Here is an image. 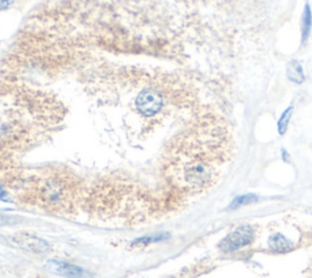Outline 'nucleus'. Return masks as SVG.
<instances>
[{
    "instance_id": "obj_13",
    "label": "nucleus",
    "mask_w": 312,
    "mask_h": 278,
    "mask_svg": "<svg viewBox=\"0 0 312 278\" xmlns=\"http://www.w3.org/2000/svg\"><path fill=\"white\" fill-rule=\"evenodd\" d=\"M0 200H1V202H9L6 198V193H5V190L2 189L1 185H0Z\"/></svg>"
},
{
    "instance_id": "obj_5",
    "label": "nucleus",
    "mask_w": 312,
    "mask_h": 278,
    "mask_svg": "<svg viewBox=\"0 0 312 278\" xmlns=\"http://www.w3.org/2000/svg\"><path fill=\"white\" fill-rule=\"evenodd\" d=\"M45 269L49 270L53 274L66 278H86L89 275L86 270L81 269V267L70 265L67 262L58 261V260H49L45 264Z\"/></svg>"
},
{
    "instance_id": "obj_1",
    "label": "nucleus",
    "mask_w": 312,
    "mask_h": 278,
    "mask_svg": "<svg viewBox=\"0 0 312 278\" xmlns=\"http://www.w3.org/2000/svg\"><path fill=\"white\" fill-rule=\"evenodd\" d=\"M232 144L223 121L214 116L198 120L178 138L171 151L168 174L172 182L191 194L208 190L231 160Z\"/></svg>"
},
{
    "instance_id": "obj_12",
    "label": "nucleus",
    "mask_w": 312,
    "mask_h": 278,
    "mask_svg": "<svg viewBox=\"0 0 312 278\" xmlns=\"http://www.w3.org/2000/svg\"><path fill=\"white\" fill-rule=\"evenodd\" d=\"M14 223H17V220L15 217H11V216L0 215V226L14 225Z\"/></svg>"
},
{
    "instance_id": "obj_6",
    "label": "nucleus",
    "mask_w": 312,
    "mask_h": 278,
    "mask_svg": "<svg viewBox=\"0 0 312 278\" xmlns=\"http://www.w3.org/2000/svg\"><path fill=\"white\" fill-rule=\"evenodd\" d=\"M286 76L290 79L291 82L296 84H301L305 79V76H304V70L301 64L299 61L293 60L288 64L286 66Z\"/></svg>"
},
{
    "instance_id": "obj_4",
    "label": "nucleus",
    "mask_w": 312,
    "mask_h": 278,
    "mask_svg": "<svg viewBox=\"0 0 312 278\" xmlns=\"http://www.w3.org/2000/svg\"><path fill=\"white\" fill-rule=\"evenodd\" d=\"M7 241L11 245L24 249V250L33 251V253H47L49 250V244L47 242L27 233L15 234V236L9 237Z\"/></svg>"
},
{
    "instance_id": "obj_11",
    "label": "nucleus",
    "mask_w": 312,
    "mask_h": 278,
    "mask_svg": "<svg viewBox=\"0 0 312 278\" xmlns=\"http://www.w3.org/2000/svg\"><path fill=\"white\" fill-rule=\"evenodd\" d=\"M168 234L162 233V234H156V236L152 237H144V238H139L132 244L133 246H140V245H145V244H150V243H155V242L162 241L163 238H167Z\"/></svg>"
},
{
    "instance_id": "obj_2",
    "label": "nucleus",
    "mask_w": 312,
    "mask_h": 278,
    "mask_svg": "<svg viewBox=\"0 0 312 278\" xmlns=\"http://www.w3.org/2000/svg\"><path fill=\"white\" fill-rule=\"evenodd\" d=\"M67 194V185L61 178L50 176L39 183V195L47 204L56 205L63 202Z\"/></svg>"
},
{
    "instance_id": "obj_9",
    "label": "nucleus",
    "mask_w": 312,
    "mask_h": 278,
    "mask_svg": "<svg viewBox=\"0 0 312 278\" xmlns=\"http://www.w3.org/2000/svg\"><path fill=\"white\" fill-rule=\"evenodd\" d=\"M291 115H293V106H289L288 109L283 112L282 116H281L280 121H278V132L280 135H284L286 128H288L289 121H290Z\"/></svg>"
},
{
    "instance_id": "obj_7",
    "label": "nucleus",
    "mask_w": 312,
    "mask_h": 278,
    "mask_svg": "<svg viewBox=\"0 0 312 278\" xmlns=\"http://www.w3.org/2000/svg\"><path fill=\"white\" fill-rule=\"evenodd\" d=\"M270 246L272 249L277 251H283V250H288L293 246V243L289 242L285 237H283L282 234H275L273 237H271L270 239Z\"/></svg>"
},
{
    "instance_id": "obj_8",
    "label": "nucleus",
    "mask_w": 312,
    "mask_h": 278,
    "mask_svg": "<svg viewBox=\"0 0 312 278\" xmlns=\"http://www.w3.org/2000/svg\"><path fill=\"white\" fill-rule=\"evenodd\" d=\"M312 27V14L309 5L305 6V11L303 14V28H301V35H303V42H305L308 39V37L310 35Z\"/></svg>"
},
{
    "instance_id": "obj_3",
    "label": "nucleus",
    "mask_w": 312,
    "mask_h": 278,
    "mask_svg": "<svg viewBox=\"0 0 312 278\" xmlns=\"http://www.w3.org/2000/svg\"><path fill=\"white\" fill-rule=\"evenodd\" d=\"M254 237L255 231L251 226H240V227L235 228L233 232H231V233L221 242L219 246H221L222 250L224 251L237 250V249L251 243V242L254 241Z\"/></svg>"
},
{
    "instance_id": "obj_10",
    "label": "nucleus",
    "mask_w": 312,
    "mask_h": 278,
    "mask_svg": "<svg viewBox=\"0 0 312 278\" xmlns=\"http://www.w3.org/2000/svg\"><path fill=\"white\" fill-rule=\"evenodd\" d=\"M255 200H256V197L252 194H245V195H242V197H238L237 199L233 200V203L231 204V207H229V208H238L240 207H243V205H247V204H251V203H254Z\"/></svg>"
}]
</instances>
